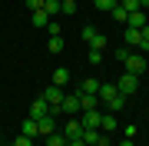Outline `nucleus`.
I'll use <instances>...</instances> for the list:
<instances>
[{"instance_id": "nucleus-9", "label": "nucleus", "mask_w": 149, "mask_h": 146, "mask_svg": "<svg viewBox=\"0 0 149 146\" xmlns=\"http://www.w3.org/2000/svg\"><path fill=\"white\" fill-rule=\"evenodd\" d=\"M116 113H109V110H103V119H100V133H113L116 130Z\"/></svg>"}, {"instance_id": "nucleus-5", "label": "nucleus", "mask_w": 149, "mask_h": 146, "mask_svg": "<svg viewBox=\"0 0 149 146\" xmlns=\"http://www.w3.org/2000/svg\"><path fill=\"white\" fill-rule=\"evenodd\" d=\"M123 63H126V73H136V76L146 73V57H143V53H129Z\"/></svg>"}, {"instance_id": "nucleus-25", "label": "nucleus", "mask_w": 149, "mask_h": 146, "mask_svg": "<svg viewBox=\"0 0 149 146\" xmlns=\"http://www.w3.org/2000/svg\"><path fill=\"white\" fill-rule=\"evenodd\" d=\"M50 53H63V37H50Z\"/></svg>"}, {"instance_id": "nucleus-7", "label": "nucleus", "mask_w": 149, "mask_h": 146, "mask_svg": "<svg viewBox=\"0 0 149 146\" xmlns=\"http://www.w3.org/2000/svg\"><path fill=\"white\" fill-rule=\"evenodd\" d=\"M37 130H40V136H50V133H56V116H53V113L40 116V119H37Z\"/></svg>"}, {"instance_id": "nucleus-20", "label": "nucleus", "mask_w": 149, "mask_h": 146, "mask_svg": "<svg viewBox=\"0 0 149 146\" xmlns=\"http://www.w3.org/2000/svg\"><path fill=\"white\" fill-rule=\"evenodd\" d=\"M93 3H96V10H103V13H109L113 7L119 3V0H93Z\"/></svg>"}, {"instance_id": "nucleus-28", "label": "nucleus", "mask_w": 149, "mask_h": 146, "mask_svg": "<svg viewBox=\"0 0 149 146\" xmlns=\"http://www.w3.org/2000/svg\"><path fill=\"white\" fill-rule=\"evenodd\" d=\"M13 146H33V140H30V136H23V133H20V136L13 140Z\"/></svg>"}, {"instance_id": "nucleus-6", "label": "nucleus", "mask_w": 149, "mask_h": 146, "mask_svg": "<svg viewBox=\"0 0 149 146\" xmlns=\"http://www.w3.org/2000/svg\"><path fill=\"white\" fill-rule=\"evenodd\" d=\"M60 113H66V116H76V113H80V93L63 96V103H60Z\"/></svg>"}, {"instance_id": "nucleus-27", "label": "nucleus", "mask_w": 149, "mask_h": 146, "mask_svg": "<svg viewBox=\"0 0 149 146\" xmlns=\"http://www.w3.org/2000/svg\"><path fill=\"white\" fill-rule=\"evenodd\" d=\"M103 47H106V37H103V33H100V37H96L93 43H90V50H103Z\"/></svg>"}, {"instance_id": "nucleus-12", "label": "nucleus", "mask_w": 149, "mask_h": 146, "mask_svg": "<svg viewBox=\"0 0 149 146\" xmlns=\"http://www.w3.org/2000/svg\"><path fill=\"white\" fill-rule=\"evenodd\" d=\"M80 110H100V96H90V93H80Z\"/></svg>"}, {"instance_id": "nucleus-18", "label": "nucleus", "mask_w": 149, "mask_h": 146, "mask_svg": "<svg viewBox=\"0 0 149 146\" xmlns=\"http://www.w3.org/2000/svg\"><path fill=\"white\" fill-rule=\"evenodd\" d=\"M47 140V146H66V136L63 133H50V136H43Z\"/></svg>"}, {"instance_id": "nucleus-29", "label": "nucleus", "mask_w": 149, "mask_h": 146, "mask_svg": "<svg viewBox=\"0 0 149 146\" xmlns=\"http://www.w3.org/2000/svg\"><path fill=\"white\" fill-rule=\"evenodd\" d=\"M47 30H50V37H60V23H56V20H50Z\"/></svg>"}, {"instance_id": "nucleus-1", "label": "nucleus", "mask_w": 149, "mask_h": 146, "mask_svg": "<svg viewBox=\"0 0 149 146\" xmlns=\"http://www.w3.org/2000/svg\"><path fill=\"white\" fill-rule=\"evenodd\" d=\"M96 96L106 103L109 113H119V110L126 106V100H129V96H123V93L116 90V83H100V93H96Z\"/></svg>"}, {"instance_id": "nucleus-23", "label": "nucleus", "mask_w": 149, "mask_h": 146, "mask_svg": "<svg viewBox=\"0 0 149 146\" xmlns=\"http://www.w3.org/2000/svg\"><path fill=\"white\" fill-rule=\"evenodd\" d=\"M96 37H100V30H96L93 23H90V27H83V40H86V43H93Z\"/></svg>"}, {"instance_id": "nucleus-30", "label": "nucleus", "mask_w": 149, "mask_h": 146, "mask_svg": "<svg viewBox=\"0 0 149 146\" xmlns=\"http://www.w3.org/2000/svg\"><path fill=\"white\" fill-rule=\"evenodd\" d=\"M100 60H103V50H90V63L96 66V63H100Z\"/></svg>"}, {"instance_id": "nucleus-31", "label": "nucleus", "mask_w": 149, "mask_h": 146, "mask_svg": "<svg viewBox=\"0 0 149 146\" xmlns=\"http://www.w3.org/2000/svg\"><path fill=\"white\" fill-rule=\"evenodd\" d=\"M30 3V10H43V0H27Z\"/></svg>"}, {"instance_id": "nucleus-34", "label": "nucleus", "mask_w": 149, "mask_h": 146, "mask_svg": "<svg viewBox=\"0 0 149 146\" xmlns=\"http://www.w3.org/2000/svg\"><path fill=\"white\" fill-rule=\"evenodd\" d=\"M139 7H143V10H146V7H149V0H139Z\"/></svg>"}, {"instance_id": "nucleus-32", "label": "nucleus", "mask_w": 149, "mask_h": 146, "mask_svg": "<svg viewBox=\"0 0 149 146\" xmlns=\"http://www.w3.org/2000/svg\"><path fill=\"white\" fill-rule=\"evenodd\" d=\"M66 146H86V143H83V136H80V140H66Z\"/></svg>"}, {"instance_id": "nucleus-10", "label": "nucleus", "mask_w": 149, "mask_h": 146, "mask_svg": "<svg viewBox=\"0 0 149 146\" xmlns=\"http://www.w3.org/2000/svg\"><path fill=\"white\" fill-rule=\"evenodd\" d=\"M146 23H149V17H146V10H136V13H129L126 27H136V30H143Z\"/></svg>"}, {"instance_id": "nucleus-8", "label": "nucleus", "mask_w": 149, "mask_h": 146, "mask_svg": "<svg viewBox=\"0 0 149 146\" xmlns=\"http://www.w3.org/2000/svg\"><path fill=\"white\" fill-rule=\"evenodd\" d=\"M63 136H66V140H80V136H83V123H80V119L63 123Z\"/></svg>"}, {"instance_id": "nucleus-17", "label": "nucleus", "mask_w": 149, "mask_h": 146, "mask_svg": "<svg viewBox=\"0 0 149 146\" xmlns=\"http://www.w3.org/2000/svg\"><path fill=\"white\" fill-rule=\"evenodd\" d=\"M43 10H47V17L53 20V17L60 13V0H43Z\"/></svg>"}, {"instance_id": "nucleus-16", "label": "nucleus", "mask_w": 149, "mask_h": 146, "mask_svg": "<svg viewBox=\"0 0 149 146\" xmlns=\"http://www.w3.org/2000/svg\"><path fill=\"white\" fill-rule=\"evenodd\" d=\"M66 80H70V70H66V66L53 70V83H56V87H66Z\"/></svg>"}, {"instance_id": "nucleus-33", "label": "nucleus", "mask_w": 149, "mask_h": 146, "mask_svg": "<svg viewBox=\"0 0 149 146\" xmlns=\"http://www.w3.org/2000/svg\"><path fill=\"white\" fill-rule=\"evenodd\" d=\"M116 146H133V140H119V143H116Z\"/></svg>"}, {"instance_id": "nucleus-14", "label": "nucleus", "mask_w": 149, "mask_h": 146, "mask_svg": "<svg viewBox=\"0 0 149 146\" xmlns=\"http://www.w3.org/2000/svg\"><path fill=\"white\" fill-rule=\"evenodd\" d=\"M30 23H33V27H47V23H50V17H47V10H33V17H30Z\"/></svg>"}, {"instance_id": "nucleus-26", "label": "nucleus", "mask_w": 149, "mask_h": 146, "mask_svg": "<svg viewBox=\"0 0 149 146\" xmlns=\"http://www.w3.org/2000/svg\"><path fill=\"white\" fill-rule=\"evenodd\" d=\"M109 13H113V20H129V13H126V10H123V7H119V3H116V7H113V10H109Z\"/></svg>"}, {"instance_id": "nucleus-4", "label": "nucleus", "mask_w": 149, "mask_h": 146, "mask_svg": "<svg viewBox=\"0 0 149 146\" xmlns=\"http://www.w3.org/2000/svg\"><path fill=\"white\" fill-rule=\"evenodd\" d=\"M100 119H103V110H80L83 130H100Z\"/></svg>"}, {"instance_id": "nucleus-24", "label": "nucleus", "mask_w": 149, "mask_h": 146, "mask_svg": "<svg viewBox=\"0 0 149 146\" xmlns=\"http://www.w3.org/2000/svg\"><path fill=\"white\" fill-rule=\"evenodd\" d=\"M139 50H149V23L139 30Z\"/></svg>"}, {"instance_id": "nucleus-21", "label": "nucleus", "mask_w": 149, "mask_h": 146, "mask_svg": "<svg viewBox=\"0 0 149 146\" xmlns=\"http://www.w3.org/2000/svg\"><path fill=\"white\" fill-rule=\"evenodd\" d=\"M119 7L126 13H136V10H143V7H139V0H119Z\"/></svg>"}, {"instance_id": "nucleus-19", "label": "nucleus", "mask_w": 149, "mask_h": 146, "mask_svg": "<svg viewBox=\"0 0 149 146\" xmlns=\"http://www.w3.org/2000/svg\"><path fill=\"white\" fill-rule=\"evenodd\" d=\"M126 43L129 47H139V30L136 27H126Z\"/></svg>"}, {"instance_id": "nucleus-13", "label": "nucleus", "mask_w": 149, "mask_h": 146, "mask_svg": "<svg viewBox=\"0 0 149 146\" xmlns=\"http://www.w3.org/2000/svg\"><path fill=\"white\" fill-rule=\"evenodd\" d=\"M23 136H30V140H33V136H40L37 119H33V116H27V119H23Z\"/></svg>"}, {"instance_id": "nucleus-2", "label": "nucleus", "mask_w": 149, "mask_h": 146, "mask_svg": "<svg viewBox=\"0 0 149 146\" xmlns=\"http://www.w3.org/2000/svg\"><path fill=\"white\" fill-rule=\"evenodd\" d=\"M40 96L47 100V106H50V113L56 116V113H60V103H63V96H66V93H63V87H56V83H50V87H47V90L40 93Z\"/></svg>"}, {"instance_id": "nucleus-3", "label": "nucleus", "mask_w": 149, "mask_h": 146, "mask_svg": "<svg viewBox=\"0 0 149 146\" xmlns=\"http://www.w3.org/2000/svg\"><path fill=\"white\" fill-rule=\"evenodd\" d=\"M116 90L123 93V96H133V93L139 90V76L136 73H123L119 80H116Z\"/></svg>"}, {"instance_id": "nucleus-22", "label": "nucleus", "mask_w": 149, "mask_h": 146, "mask_svg": "<svg viewBox=\"0 0 149 146\" xmlns=\"http://www.w3.org/2000/svg\"><path fill=\"white\" fill-rule=\"evenodd\" d=\"M60 13H76V0H60Z\"/></svg>"}, {"instance_id": "nucleus-11", "label": "nucleus", "mask_w": 149, "mask_h": 146, "mask_svg": "<svg viewBox=\"0 0 149 146\" xmlns=\"http://www.w3.org/2000/svg\"><path fill=\"white\" fill-rule=\"evenodd\" d=\"M47 113H50L47 100H43V96H37V100H33V106H30V116H33V119H40V116H47Z\"/></svg>"}, {"instance_id": "nucleus-15", "label": "nucleus", "mask_w": 149, "mask_h": 146, "mask_svg": "<svg viewBox=\"0 0 149 146\" xmlns=\"http://www.w3.org/2000/svg\"><path fill=\"white\" fill-rule=\"evenodd\" d=\"M80 93H90V96H96V93H100V83H96L93 76H86V80H83V90H80Z\"/></svg>"}]
</instances>
